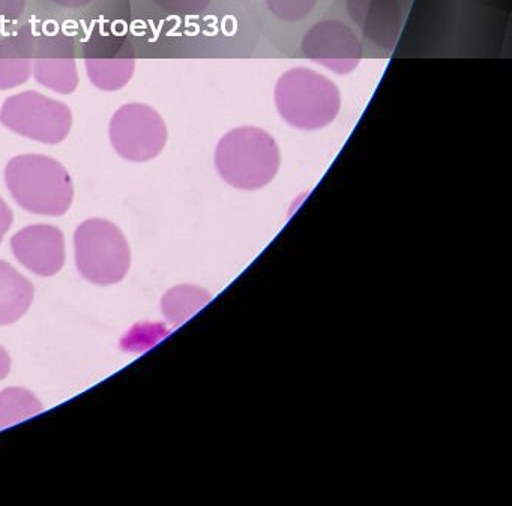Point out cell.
<instances>
[{"instance_id":"4","label":"cell","mask_w":512,"mask_h":506,"mask_svg":"<svg viewBox=\"0 0 512 506\" xmlns=\"http://www.w3.org/2000/svg\"><path fill=\"white\" fill-rule=\"evenodd\" d=\"M76 260L86 280L98 286H110L124 280L130 271V245L115 224L92 218L77 229Z\"/></svg>"},{"instance_id":"20","label":"cell","mask_w":512,"mask_h":506,"mask_svg":"<svg viewBox=\"0 0 512 506\" xmlns=\"http://www.w3.org/2000/svg\"><path fill=\"white\" fill-rule=\"evenodd\" d=\"M56 5L64 8H82L91 4L92 0H53Z\"/></svg>"},{"instance_id":"15","label":"cell","mask_w":512,"mask_h":506,"mask_svg":"<svg viewBox=\"0 0 512 506\" xmlns=\"http://www.w3.org/2000/svg\"><path fill=\"white\" fill-rule=\"evenodd\" d=\"M32 61L28 56L16 52L14 47L0 44V91L25 85L32 76Z\"/></svg>"},{"instance_id":"1","label":"cell","mask_w":512,"mask_h":506,"mask_svg":"<svg viewBox=\"0 0 512 506\" xmlns=\"http://www.w3.org/2000/svg\"><path fill=\"white\" fill-rule=\"evenodd\" d=\"M281 166L280 148L268 131L239 127L221 137L215 149V167L226 184L254 191L274 181Z\"/></svg>"},{"instance_id":"3","label":"cell","mask_w":512,"mask_h":506,"mask_svg":"<svg viewBox=\"0 0 512 506\" xmlns=\"http://www.w3.org/2000/svg\"><path fill=\"white\" fill-rule=\"evenodd\" d=\"M274 101L280 118L301 131L328 127L341 109L337 85L328 77L304 67L290 68L278 79Z\"/></svg>"},{"instance_id":"6","label":"cell","mask_w":512,"mask_h":506,"mask_svg":"<svg viewBox=\"0 0 512 506\" xmlns=\"http://www.w3.org/2000/svg\"><path fill=\"white\" fill-rule=\"evenodd\" d=\"M109 136L119 157L131 163H146L164 151L169 131L157 110L146 104L130 103L116 110Z\"/></svg>"},{"instance_id":"8","label":"cell","mask_w":512,"mask_h":506,"mask_svg":"<svg viewBox=\"0 0 512 506\" xmlns=\"http://www.w3.org/2000/svg\"><path fill=\"white\" fill-rule=\"evenodd\" d=\"M11 250L25 268L40 277H52L65 265V239L58 227H26L11 239Z\"/></svg>"},{"instance_id":"19","label":"cell","mask_w":512,"mask_h":506,"mask_svg":"<svg viewBox=\"0 0 512 506\" xmlns=\"http://www.w3.org/2000/svg\"><path fill=\"white\" fill-rule=\"evenodd\" d=\"M11 370V358L7 350L0 347V380H4Z\"/></svg>"},{"instance_id":"17","label":"cell","mask_w":512,"mask_h":506,"mask_svg":"<svg viewBox=\"0 0 512 506\" xmlns=\"http://www.w3.org/2000/svg\"><path fill=\"white\" fill-rule=\"evenodd\" d=\"M154 4L170 14H199L211 5V0H154Z\"/></svg>"},{"instance_id":"16","label":"cell","mask_w":512,"mask_h":506,"mask_svg":"<svg viewBox=\"0 0 512 506\" xmlns=\"http://www.w3.org/2000/svg\"><path fill=\"white\" fill-rule=\"evenodd\" d=\"M317 2L319 0H266V7L281 22L296 23L313 13Z\"/></svg>"},{"instance_id":"10","label":"cell","mask_w":512,"mask_h":506,"mask_svg":"<svg viewBox=\"0 0 512 506\" xmlns=\"http://www.w3.org/2000/svg\"><path fill=\"white\" fill-rule=\"evenodd\" d=\"M34 286L10 263L0 260V325H13L28 313Z\"/></svg>"},{"instance_id":"13","label":"cell","mask_w":512,"mask_h":506,"mask_svg":"<svg viewBox=\"0 0 512 506\" xmlns=\"http://www.w3.org/2000/svg\"><path fill=\"white\" fill-rule=\"evenodd\" d=\"M209 298L211 295L200 287L184 284L164 295L161 310L172 325L178 326L187 322L203 305L208 304Z\"/></svg>"},{"instance_id":"7","label":"cell","mask_w":512,"mask_h":506,"mask_svg":"<svg viewBox=\"0 0 512 506\" xmlns=\"http://www.w3.org/2000/svg\"><path fill=\"white\" fill-rule=\"evenodd\" d=\"M301 52L314 64L346 76L361 64L364 47L358 35L346 23L329 19L316 23L304 35Z\"/></svg>"},{"instance_id":"5","label":"cell","mask_w":512,"mask_h":506,"mask_svg":"<svg viewBox=\"0 0 512 506\" xmlns=\"http://www.w3.org/2000/svg\"><path fill=\"white\" fill-rule=\"evenodd\" d=\"M0 122L14 134L44 143L59 145L73 127V113L67 104L52 100L37 91L8 97L0 109Z\"/></svg>"},{"instance_id":"11","label":"cell","mask_w":512,"mask_h":506,"mask_svg":"<svg viewBox=\"0 0 512 506\" xmlns=\"http://www.w3.org/2000/svg\"><path fill=\"white\" fill-rule=\"evenodd\" d=\"M35 82L50 91L70 95L79 86L76 61L71 58H41L32 64Z\"/></svg>"},{"instance_id":"14","label":"cell","mask_w":512,"mask_h":506,"mask_svg":"<svg viewBox=\"0 0 512 506\" xmlns=\"http://www.w3.org/2000/svg\"><path fill=\"white\" fill-rule=\"evenodd\" d=\"M43 404L28 389L8 388L0 392V430L43 412Z\"/></svg>"},{"instance_id":"2","label":"cell","mask_w":512,"mask_h":506,"mask_svg":"<svg viewBox=\"0 0 512 506\" xmlns=\"http://www.w3.org/2000/svg\"><path fill=\"white\" fill-rule=\"evenodd\" d=\"M5 182L14 200L32 214L61 217L73 203L70 173L47 155L14 157L5 167Z\"/></svg>"},{"instance_id":"9","label":"cell","mask_w":512,"mask_h":506,"mask_svg":"<svg viewBox=\"0 0 512 506\" xmlns=\"http://www.w3.org/2000/svg\"><path fill=\"white\" fill-rule=\"evenodd\" d=\"M347 13L371 44L382 49L394 46L403 23L398 0H347Z\"/></svg>"},{"instance_id":"18","label":"cell","mask_w":512,"mask_h":506,"mask_svg":"<svg viewBox=\"0 0 512 506\" xmlns=\"http://www.w3.org/2000/svg\"><path fill=\"white\" fill-rule=\"evenodd\" d=\"M13 218V212H11L10 206L0 197V242H2L4 236L7 235L8 230L11 229Z\"/></svg>"},{"instance_id":"12","label":"cell","mask_w":512,"mask_h":506,"mask_svg":"<svg viewBox=\"0 0 512 506\" xmlns=\"http://www.w3.org/2000/svg\"><path fill=\"white\" fill-rule=\"evenodd\" d=\"M85 65L92 85L106 92L127 86L136 71L133 58H88Z\"/></svg>"}]
</instances>
